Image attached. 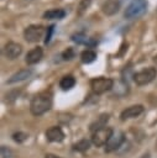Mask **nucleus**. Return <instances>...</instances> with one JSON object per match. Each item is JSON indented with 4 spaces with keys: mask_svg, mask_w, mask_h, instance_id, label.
I'll use <instances>...</instances> for the list:
<instances>
[{
    "mask_svg": "<svg viewBox=\"0 0 157 158\" xmlns=\"http://www.w3.org/2000/svg\"><path fill=\"white\" fill-rule=\"evenodd\" d=\"M120 7H121L120 0H106L101 5V11L106 16H112L120 10Z\"/></svg>",
    "mask_w": 157,
    "mask_h": 158,
    "instance_id": "10",
    "label": "nucleus"
},
{
    "mask_svg": "<svg viewBox=\"0 0 157 158\" xmlns=\"http://www.w3.org/2000/svg\"><path fill=\"white\" fill-rule=\"evenodd\" d=\"M12 138H14V141H15V142L21 143V142H23V141L27 138V135H26V133H23V132H16V133H14V135H12Z\"/></svg>",
    "mask_w": 157,
    "mask_h": 158,
    "instance_id": "22",
    "label": "nucleus"
},
{
    "mask_svg": "<svg viewBox=\"0 0 157 158\" xmlns=\"http://www.w3.org/2000/svg\"><path fill=\"white\" fill-rule=\"evenodd\" d=\"M54 25H51V26H48L47 27V31H46V36H45V43L47 44L49 41H51V38H52V33H53V31H54Z\"/></svg>",
    "mask_w": 157,
    "mask_h": 158,
    "instance_id": "23",
    "label": "nucleus"
},
{
    "mask_svg": "<svg viewBox=\"0 0 157 158\" xmlns=\"http://www.w3.org/2000/svg\"><path fill=\"white\" fill-rule=\"evenodd\" d=\"M143 112V106L142 105H132V106H129L126 107L125 110L121 111L120 114V118L122 121L127 120V118H134V117H137L138 115H141Z\"/></svg>",
    "mask_w": 157,
    "mask_h": 158,
    "instance_id": "9",
    "label": "nucleus"
},
{
    "mask_svg": "<svg viewBox=\"0 0 157 158\" xmlns=\"http://www.w3.org/2000/svg\"><path fill=\"white\" fill-rule=\"evenodd\" d=\"M74 57H75V51H74V48H72V47H68L66 51L62 52V58H63L64 60H70V59H73Z\"/></svg>",
    "mask_w": 157,
    "mask_h": 158,
    "instance_id": "20",
    "label": "nucleus"
},
{
    "mask_svg": "<svg viewBox=\"0 0 157 158\" xmlns=\"http://www.w3.org/2000/svg\"><path fill=\"white\" fill-rule=\"evenodd\" d=\"M89 147H90V141H88V139H80V141H78L77 143L73 144V149L77 151V152L88 151Z\"/></svg>",
    "mask_w": 157,
    "mask_h": 158,
    "instance_id": "18",
    "label": "nucleus"
},
{
    "mask_svg": "<svg viewBox=\"0 0 157 158\" xmlns=\"http://www.w3.org/2000/svg\"><path fill=\"white\" fill-rule=\"evenodd\" d=\"M22 52V46L16 42H7L2 48V54L7 59H16Z\"/></svg>",
    "mask_w": 157,
    "mask_h": 158,
    "instance_id": "7",
    "label": "nucleus"
},
{
    "mask_svg": "<svg viewBox=\"0 0 157 158\" xmlns=\"http://www.w3.org/2000/svg\"><path fill=\"white\" fill-rule=\"evenodd\" d=\"M156 75H157L156 68L148 67V68H145V69H142V70L135 73V74H134V81H135L137 85L142 86V85H146V84L151 83V81L156 78Z\"/></svg>",
    "mask_w": 157,
    "mask_h": 158,
    "instance_id": "5",
    "label": "nucleus"
},
{
    "mask_svg": "<svg viewBox=\"0 0 157 158\" xmlns=\"http://www.w3.org/2000/svg\"><path fill=\"white\" fill-rule=\"evenodd\" d=\"M147 11V1L146 0H132L124 11V16L127 20H134L141 17Z\"/></svg>",
    "mask_w": 157,
    "mask_h": 158,
    "instance_id": "2",
    "label": "nucleus"
},
{
    "mask_svg": "<svg viewBox=\"0 0 157 158\" xmlns=\"http://www.w3.org/2000/svg\"><path fill=\"white\" fill-rule=\"evenodd\" d=\"M46 137L49 142H61L64 138V132L59 126H52L46 131Z\"/></svg>",
    "mask_w": 157,
    "mask_h": 158,
    "instance_id": "12",
    "label": "nucleus"
},
{
    "mask_svg": "<svg viewBox=\"0 0 157 158\" xmlns=\"http://www.w3.org/2000/svg\"><path fill=\"white\" fill-rule=\"evenodd\" d=\"M42 57H43V51H42L41 47L37 46V47H35V48H32L31 51L27 52V54L25 57V62L28 65H32V64L38 63L42 59Z\"/></svg>",
    "mask_w": 157,
    "mask_h": 158,
    "instance_id": "11",
    "label": "nucleus"
},
{
    "mask_svg": "<svg viewBox=\"0 0 157 158\" xmlns=\"http://www.w3.org/2000/svg\"><path fill=\"white\" fill-rule=\"evenodd\" d=\"M153 62H155V64L157 65V54H156V56L153 57Z\"/></svg>",
    "mask_w": 157,
    "mask_h": 158,
    "instance_id": "26",
    "label": "nucleus"
},
{
    "mask_svg": "<svg viewBox=\"0 0 157 158\" xmlns=\"http://www.w3.org/2000/svg\"><path fill=\"white\" fill-rule=\"evenodd\" d=\"M52 107L51 91H41L36 94L30 102V111L35 116H41Z\"/></svg>",
    "mask_w": 157,
    "mask_h": 158,
    "instance_id": "1",
    "label": "nucleus"
},
{
    "mask_svg": "<svg viewBox=\"0 0 157 158\" xmlns=\"http://www.w3.org/2000/svg\"><path fill=\"white\" fill-rule=\"evenodd\" d=\"M124 142V133L122 132H116V133H112L111 138L109 139V142L105 144V152L106 153H110L112 151H116L121 143Z\"/></svg>",
    "mask_w": 157,
    "mask_h": 158,
    "instance_id": "8",
    "label": "nucleus"
},
{
    "mask_svg": "<svg viewBox=\"0 0 157 158\" xmlns=\"http://www.w3.org/2000/svg\"><path fill=\"white\" fill-rule=\"evenodd\" d=\"M66 16V11L63 9H51L43 12L42 17L45 20H62Z\"/></svg>",
    "mask_w": 157,
    "mask_h": 158,
    "instance_id": "14",
    "label": "nucleus"
},
{
    "mask_svg": "<svg viewBox=\"0 0 157 158\" xmlns=\"http://www.w3.org/2000/svg\"><path fill=\"white\" fill-rule=\"evenodd\" d=\"M114 86V80L111 78H105V77H98L90 79V88L94 94L100 95L104 94L109 90H111Z\"/></svg>",
    "mask_w": 157,
    "mask_h": 158,
    "instance_id": "3",
    "label": "nucleus"
},
{
    "mask_svg": "<svg viewBox=\"0 0 157 158\" xmlns=\"http://www.w3.org/2000/svg\"><path fill=\"white\" fill-rule=\"evenodd\" d=\"M90 2H91V0H80L79 6H78V15H82V14L89 7Z\"/></svg>",
    "mask_w": 157,
    "mask_h": 158,
    "instance_id": "21",
    "label": "nucleus"
},
{
    "mask_svg": "<svg viewBox=\"0 0 157 158\" xmlns=\"http://www.w3.org/2000/svg\"><path fill=\"white\" fill-rule=\"evenodd\" d=\"M45 158H61V157H58V156H56V154H52V153H47V154L45 156Z\"/></svg>",
    "mask_w": 157,
    "mask_h": 158,
    "instance_id": "25",
    "label": "nucleus"
},
{
    "mask_svg": "<svg viewBox=\"0 0 157 158\" xmlns=\"http://www.w3.org/2000/svg\"><path fill=\"white\" fill-rule=\"evenodd\" d=\"M95 59H96V52L93 51V49H84V51L80 53V60H82V63H84V64L93 63Z\"/></svg>",
    "mask_w": 157,
    "mask_h": 158,
    "instance_id": "16",
    "label": "nucleus"
},
{
    "mask_svg": "<svg viewBox=\"0 0 157 158\" xmlns=\"http://www.w3.org/2000/svg\"><path fill=\"white\" fill-rule=\"evenodd\" d=\"M11 157V151L5 147V146H1V158H10Z\"/></svg>",
    "mask_w": 157,
    "mask_h": 158,
    "instance_id": "24",
    "label": "nucleus"
},
{
    "mask_svg": "<svg viewBox=\"0 0 157 158\" xmlns=\"http://www.w3.org/2000/svg\"><path fill=\"white\" fill-rule=\"evenodd\" d=\"M45 28L41 25H30L23 30V38L28 43H36L43 37Z\"/></svg>",
    "mask_w": 157,
    "mask_h": 158,
    "instance_id": "6",
    "label": "nucleus"
},
{
    "mask_svg": "<svg viewBox=\"0 0 157 158\" xmlns=\"http://www.w3.org/2000/svg\"><path fill=\"white\" fill-rule=\"evenodd\" d=\"M112 133H114V130L111 127L105 126L103 128H99L91 133V143L95 144L96 147H103L109 142Z\"/></svg>",
    "mask_w": 157,
    "mask_h": 158,
    "instance_id": "4",
    "label": "nucleus"
},
{
    "mask_svg": "<svg viewBox=\"0 0 157 158\" xmlns=\"http://www.w3.org/2000/svg\"><path fill=\"white\" fill-rule=\"evenodd\" d=\"M109 114H101L99 117H96V120L90 125V131L91 132H94V131H96V130H99V128H103V127H105L106 126V122L109 121Z\"/></svg>",
    "mask_w": 157,
    "mask_h": 158,
    "instance_id": "15",
    "label": "nucleus"
},
{
    "mask_svg": "<svg viewBox=\"0 0 157 158\" xmlns=\"http://www.w3.org/2000/svg\"><path fill=\"white\" fill-rule=\"evenodd\" d=\"M75 85V78L73 75H64L59 80V86L62 90H70Z\"/></svg>",
    "mask_w": 157,
    "mask_h": 158,
    "instance_id": "17",
    "label": "nucleus"
},
{
    "mask_svg": "<svg viewBox=\"0 0 157 158\" xmlns=\"http://www.w3.org/2000/svg\"><path fill=\"white\" fill-rule=\"evenodd\" d=\"M70 38H72L73 42H75V43H78V44H82V43L87 44V43L89 42V38H87V36H85L83 32H77V33L72 35Z\"/></svg>",
    "mask_w": 157,
    "mask_h": 158,
    "instance_id": "19",
    "label": "nucleus"
},
{
    "mask_svg": "<svg viewBox=\"0 0 157 158\" xmlns=\"http://www.w3.org/2000/svg\"><path fill=\"white\" fill-rule=\"evenodd\" d=\"M31 75H32V69H30V68L21 69L19 72H16L15 74H12L6 83L7 84H14V83H17V81H22V80L28 79Z\"/></svg>",
    "mask_w": 157,
    "mask_h": 158,
    "instance_id": "13",
    "label": "nucleus"
}]
</instances>
